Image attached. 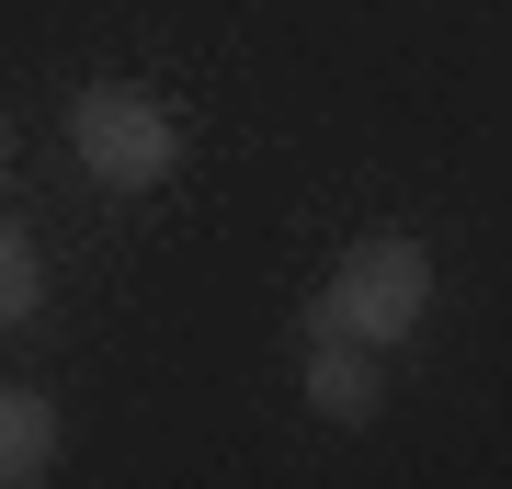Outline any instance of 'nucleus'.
Here are the masks:
<instances>
[{"label": "nucleus", "instance_id": "39448f33", "mask_svg": "<svg viewBox=\"0 0 512 489\" xmlns=\"http://www.w3.org/2000/svg\"><path fill=\"white\" fill-rule=\"evenodd\" d=\"M35 296H46L35 239H23V228H0V330H23V319H35Z\"/></svg>", "mask_w": 512, "mask_h": 489}, {"label": "nucleus", "instance_id": "f03ea898", "mask_svg": "<svg viewBox=\"0 0 512 489\" xmlns=\"http://www.w3.org/2000/svg\"><path fill=\"white\" fill-rule=\"evenodd\" d=\"M69 148H80L92 182H114V194H148V182L183 171V126H171V103L137 91V80H92L80 91L69 103Z\"/></svg>", "mask_w": 512, "mask_h": 489}, {"label": "nucleus", "instance_id": "20e7f679", "mask_svg": "<svg viewBox=\"0 0 512 489\" xmlns=\"http://www.w3.org/2000/svg\"><path fill=\"white\" fill-rule=\"evenodd\" d=\"M57 467V399L46 387H0V489Z\"/></svg>", "mask_w": 512, "mask_h": 489}, {"label": "nucleus", "instance_id": "7ed1b4c3", "mask_svg": "<svg viewBox=\"0 0 512 489\" xmlns=\"http://www.w3.org/2000/svg\"><path fill=\"white\" fill-rule=\"evenodd\" d=\"M387 376H376V342H342V330H308V410L319 421H376Z\"/></svg>", "mask_w": 512, "mask_h": 489}, {"label": "nucleus", "instance_id": "423d86ee", "mask_svg": "<svg viewBox=\"0 0 512 489\" xmlns=\"http://www.w3.org/2000/svg\"><path fill=\"white\" fill-rule=\"evenodd\" d=\"M0 160H12V126H0Z\"/></svg>", "mask_w": 512, "mask_h": 489}, {"label": "nucleus", "instance_id": "f257e3e1", "mask_svg": "<svg viewBox=\"0 0 512 489\" xmlns=\"http://www.w3.org/2000/svg\"><path fill=\"white\" fill-rule=\"evenodd\" d=\"M421 308H433V251H421L410 228H365L342 251V273H330V296L308 308V330H342V342H399V330H421Z\"/></svg>", "mask_w": 512, "mask_h": 489}]
</instances>
